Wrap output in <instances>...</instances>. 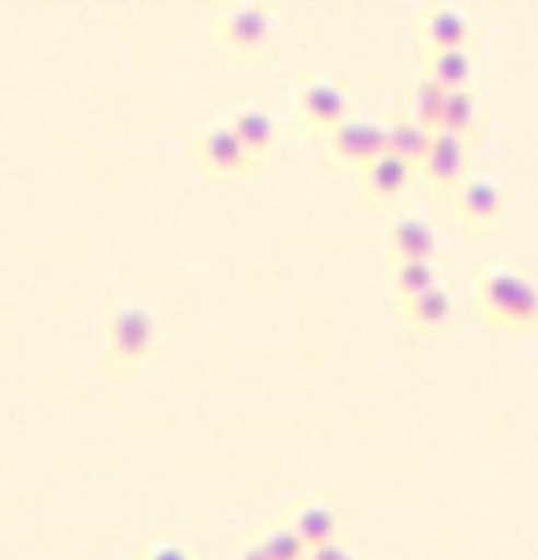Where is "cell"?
Here are the masks:
<instances>
[{"label": "cell", "mask_w": 538, "mask_h": 560, "mask_svg": "<svg viewBox=\"0 0 538 560\" xmlns=\"http://www.w3.org/2000/svg\"><path fill=\"white\" fill-rule=\"evenodd\" d=\"M481 317L501 328H530L538 317V288L519 268H495L476 284Z\"/></svg>", "instance_id": "1"}, {"label": "cell", "mask_w": 538, "mask_h": 560, "mask_svg": "<svg viewBox=\"0 0 538 560\" xmlns=\"http://www.w3.org/2000/svg\"><path fill=\"white\" fill-rule=\"evenodd\" d=\"M159 342V317L145 304H124L113 312L107 326V355L120 370L140 366L151 359Z\"/></svg>", "instance_id": "2"}, {"label": "cell", "mask_w": 538, "mask_h": 560, "mask_svg": "<svg viewBox=\"0 0 538 560\" xmlns=\"http://www.w3.org/2000/svg\"><path fill=\"white\" fill-rule=\"evenodd\" d=\"M219 38L222 47L238 58H262L277 47V16L260 3L233 5L219 22Z\"/></svg>", "instance_id": "3"}, {"label": "cell", "mask_w": 538, "mask_h": 560, "mask_svg": "<svg viewBox=\"0 0 538 560\" xmlns=\"http://www.w3.org/2000/svg\"><path fill=\"white\" fill-rule=\"evenodd\" d=\"M326 137L334 156L353 170H364L381 153H386V129L377 120L344 118Z\"/></svg>", "instance_id": "4"}, {"label": "cell", "mask_w": 538, "mask_h": 560, "mask_svg": "<svg viewBox=\"0 0 538 560\" xmlns=\"http://www.w3.org/2000/svg\"><path fill=\"white\" fill-rule=\"evenodd\" d=\"M470 164V142L463 137L446 135V131H432L430 148L421 159L419 170L426 175L437 189H454L465 180Z\"/></svg>", "instance_id": "5"}, {"label": "cell", "mask_w": 538, "mask_h": 560, "mask_svg": "<svg viewBox=\"0 0 538 560\" xmlns=\"http://www.w3.org/2000/svg\"><path fill=\"white\" fill-rule=\"evenodd\" d=\"M200 164L211 178H235V175L255 173L260 164L244 151L238 137L230 131L227 124H217L200 137Z\"/></svg>", "instance_id": "6"}, {"label": "cell", "mask_w": 538, "mask_h": 560, "mask_svg": "<svg viewBox=\"0 0 538 560\" xmlns=\"http://www.w3.org/2000/svg\"><path fill=\"white\" fill-rule=\"evenodd\" d=\"M299 107L317 135H328L350 118V93L339 80H315L301 91Z\"/></svg>", "instance_id": "7"}, {"label": "cell", "mask_w": 538, "mask_h": 560, "mask_svg": "<svg viewBox=\"0 0 538 560\" xmlns=\"http://www.w3.org/2000/svg\"><path fill=\"white\" fill-rule=\"evenodd\" d=\"M457 189L459 219L476 233L495 228L503 213V202H506L498 180L487 178V175H476V178H465Z\"/></svg>", "instance_id": "8"}, {"label": "cell", "mask_w": 538, "mask_h": 560, "mask_svg": "<svg viewBox=\"0 0 538 560\" xmlns=\"http://www.w3.org/2000/svg\"><path fill=\"white\" fill-rule=\"evenodd\" d=\"M388 252L394 262L410 260H435L437 255V230L432 222L419 213H402L388 228Z\"/></svg>", "instance_id": "9"}, {"label": "cell", "mask_w": 538, "mask_h": 560, "mask_svg": "<svg viewBox=\"0 0 538 560\" xmlns=\"http://www.w3.org/2000/svg\"><path fill=\"white\" fill-rule=\"evenodd\" d=\"M421 33H424L426 49H454L473 44V22L463 9L448 3H435L421 16Z\"/></svg>", "instance_id": "10"}, {"label": "cell", "mask_w": 538, "mask_h": 560, "mask_svg": "<svg viewBox=\"0 0 538 560\" xmlns=\"http://www.w3.org/2000/svg\"><path fill=\"white\" fill-rule=\"evenodd\" d=\"M416 170L419 167H413V164H408L405 159L386 151L381 153L375 162H370L361 170V180H364V189L372 200L397 202L399 197L413 186Z\"/></svg>", "instance_id": "11"}, {"label": "cell", "mask_w": 538, "mask_h": 560, "mask_svg": "<svg viewBox=\"0 0 538 560\" xmlns=\"http://www.w3.org/2000/svg\"><path fill=\"white\" fill-rule=\"evenodd\" d=\"M230 131L238 137V142L244 145V151L255 159L257 164L273 151L279 140V126L273 120L271 113L260 107H244L235 109L233 118H230Z\"/></svg>", "instance_id": "12"}, {"label": "cell", "mask_w": 538, "mask_h": 560, "mask_svg": "<svg viewBox=\"0 0 538 560\" xmlns=\"http://www.w3.org/2000/svg\"><path fill=\"white\" fill-rule=\"evenodd\" d=\"M290 528L304 541L306 550H312V547L328 545V541H339L342 523H339L337 509L323 501H312L295 509L293 520H290Z\"/></svg>", "instance_id": "13"}, {"label": "cell", "mask_w": 538, "mask_h": 560, "mask_svg": "<svg viewBox=\"0 0 538 560\" xmlns=\"http://www.w3.org/2000/svg\"><path fill=\"white\" fill-rule=\"evenodd\" d=\"M479 120L481 107L473 88H459V91H446V96H443L435 131H446V135L463 137V140L470 142V137L479 129Z\"/></svg>", "instance_id": "14"}, {"label": "cell", "mask_w": 538, "mask_h": 560, "mask_svg": "<svg viewBox=\"0 0 538 560\" xmlns=\"http://www.w3.org/2000/svg\"><path fill=\"white\" fill-rule=\"evenodd\" d=\"M473 55L465 47L426 49L424 74L435 80L443 91H459L473 82Z\"/></svg>", "instance_id": "15"}, {"label": "cell", "mask_w": 538, "mask_h": 560, "mask_svg": "<svg viewBox=\"0 0 538 560\" xmlns=\"http://www.w3.org/2000/svg\"><path fill=\"white\" fill-rule=\"evenodd\" d=\"M383 129H386V151L394 153V156L405 159V162L413 164V167H419L426 148H430L432 131L435 129L419 124V120H413L405 113H399L397 118L383 124Z\"/></svg>", "instance_id": "16"}, {"label": "cell", "mask_w": 538, "mask_h": 560, "mask_svg": "<svg viewBox=\"0 0 538 560\" xmlns=\"http://www.w3.org/2000/svg\"><path fill=\"white\" fill-rule=\"evenodd\" d=\"M402 310H405V317H408L410 326H413L416 331H426V334L441 331V328H446L448 323H452L454 299L452 293H448V288L435 284V288H430L426 293L405 301Z\"/></svg>", "instance_id": "17"}, {"label": "cell", "mask_w": 538, "mask_h": 560, "mask_svg": "<svg viewBox=\"0 0 538 560\" xmlns=\"http://www.w3.org/2000/svg\"><path fill=\"white\" fill-rule=\"evenodd\" d=\"M443 96H446V91H443L435 80H430L426 74H421L419 80H416L413 91H410L408 109H405V115H410V118L419 120V124L435 129V120H437V113H441Z\"/></svg>", "instance_id": "18"}, {"label": "cell", "mask_w": 538, "mask_h": 560, "mask_svg": "<svg viewBox=\"0 0 538 560\" xmlns=\"http://www.w3.org/2000/svg\"><path fill=\"white\" fill-rule=\"evenodd\" d=\"M394 282H397L399 299L410 301L416 295L426 293L430 288H435L437 282V268L435 260H410V262H397V273H394Z\"/></svg>", "instance_id": "19"}, {"label": "cell", "mask_w": 538, "mask_h": 560, "mask_svg": "<svg viewBox=\"0 0 538 560\" xmlns=\"http://www.w3.org/2000/svg\"><path fill=\"white\" fill-rule=\"evenodd\" d=\"M266 552L268 560H304L306 558V545L293 534L290 525H279L271 528L268 534H262V539L257 541Z\"/></svg>", "instance_id": "20"}, {"label": "cell", "mask_w": 538, "mask_h": 560, "mask_svg": "<svg viewBox=\"0 0 538 560\" xmlns=\"http://www.w3.org/2000/svg\"><path fill=\"white\" fill-rule=\"evenodd\" d=\"M142 560H191V556L184 545L164 539V541H153Z\"/></svg>", "instance_id": "21"}, {"label": "cell", "mask_w": 538, "mask_h": 560, "mask_svg": "<svg viewBox=\"0 0 538 560\" xmlns=\"http://www.w3.org/2000/svg\"><path fill=\"white\" fill-rule=\"evenodd\" d=\"M304 560H359V558H355L353 552L342 545V541H328V545L306 550Z\"/></svg>", "instance_id": "22"}, {"label": "cell", "mask_w": 538, "mask_h": 560, "mask_svg": "<svg viewBox=\"0 0 538 560\" xmlns=\"http://www.w3.org/2000/svg\"><path fill=\"white\" fill-rule=\"evenodd\" d=\"M238 560H268V558L266 552H262V547L255 541V545H249L244 552H241Z\"/></svg>", "instance_id": "23"}]
</instances>
